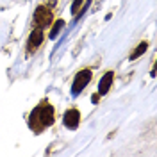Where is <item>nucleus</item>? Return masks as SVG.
<instances>
[{
    "mask_svg": "<svg viewBox=\"0 0 157 157\" xmlns=\"http://www.w3.org/2000/svg\"><path fill=\"white\" fill-rule=\"evenodd\" d=\"M41 43H43V30L36 27V29L30 32L29 39H27V52H29V54H34V52L39 48Z\"/></svg>",
    "mask_w": 157,
    "mask_h": 157,
    "instance_id": "4",
    "label": "nucleus"
},
{
    "mask_svg": "<svg viewBox=\"0 0 157 157\" xmlns=\"http://www.w3.org/2000/svg\"><path fill=\"white\" fill-rule=\"evenodd\" d=\"M98 98H100V93H95V95H93V97H91V100H93V102H95V104H97V102H98Z\"/></svg>",
    "mask_w": 157,
    "mask_h": 157,
    "instance_id": "10",
    "label": "nucleus"
},
{
    "mask_svg": "<svg viewBox=\"0 0 157 157\" xmlns=\"http://www.w3.org/2000/svg\"><path fill=\"white\" fill-rule=\"evenodd\" d=\"M91 78H93V73H91V70H89V68L80 70L77 75H75V78H73L71 93H73V95H78V93H80V91L86 88L89 82H91Z\"/></svg>",
    "mask_w": 157,
    "mask_h": 157,
    "instance_id": "3",
    "label": "nucleus"
},
{
    "mask_svg": "<svg viewBox=\"0 0 157 157\" xmlns=\"http://www.w3.org/2000/svg\"><path fill=\"white\" fill-rule=\"evenodd\" d=\"M63 27H64V20H57V21L54 23V29H52V32H50V38H52V39L56 38V36H57V32L63 29Z\"/></svg>",
    "mask_w": 157,
    "mask_h": 157,
    "instance_id": "8",
    "label": "nucleus"
},
{
    "mask_svg": "<svg viewBox=\"0 0 157 157\" xmlns=\"http://www.w3.org/2000/svg\"><path fill=\"white\" fill-rule=\"evenodd\" d=\"M113 78H114V71H105V75L100 78V82H98V93L100 95H107L109 93Z\"/></svg>",
    "mask_w": 157,
    "mask_h": 157,
    "instance_id": "6",
    "label": "nucleus"
},
{
    "mask_svg": "<svg viewBox=\"0 0 157 157\" xmlns=\"http://www.w3.org/2000/svg\"><path fill=\"white\" fill-rule=\"evenodd\" d=\"M147 48H148V43H147V41H141V43L137 45V48L130 54V61H134V59H137L139 56H143V54L147 52Z\"/></svg>",
    "mask_w": 157,
    "mask_h": 157,
    "instance_id": "7",
    "label": "nucleus"
},
{
    "mask_svg": "<svg viewBox=\"0 0 157 157\" xmlns=\"http://www.w3.org/2000/svg\"><path fill=\"white\" fill-rule=\"evenodd\" d=\"M54 121H56V113H54V107L48 104V100H41L29 114V127L36 134L48 128Z\"/></svg>",
    "mask_w": 157,
    "mask_h": 157,
    "instance_id": "1",
    "label": "nucleus"
},
{
    "mask_svg": "<svg viewBox=\"0 0 157 157\" xmlns=\"http://www.w3.org/2000/svg\"><path fill=\"white\" fill-rule=\"evenodd\" d=\"M84 0H73V6H71V13L73 14H78L80 13V7H82Z\"/></svg>",
    "mask_w": 157,
    "mask_h": 157,
    "instance_id": "9",
    "label": "nucleus"
},
{
    "mask_svg": "<svg viewBox=\"0 0 157 157\" xmlns=\"http://www.w3.org/2000/svg\"><path fill=\"white\" fill-rule=\"evenodd\" d=\"M34 25L38 29H45L52 23V11L47 7V6H38L36 11H34Z\"/></svg>",
    "mask_w": 157,
    "mask_h": 157,
    "instance_id": "2",
    "label": "nucleus"
},
{
    "mask_svg": "<svg viewBox=\"0 0 157 157\" xmlns=\"http://www.w3.org/2000/svg\"><path fill=\"white\" fill-rule=\"evenodd\" d=\"M63 123H64V127H68V128H77L78 123H80V113H78V109H75V107L68 109L64 113Z\"/></svg>",
    "mask_w": 157,
    "mask_h": 157,
    "instance_id": "5",
    "label": "nucleus"
}]
</instances>
